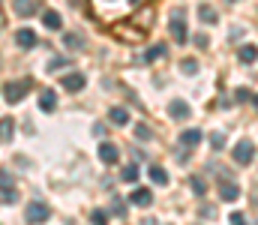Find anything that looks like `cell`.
<instances>
[{
    "instance_id": "cell-30",
    "label": "cell",
    "mask_w": 258,
    "mask_h": 225,
    "mask_svg": "<svg viewBox=\"0 0 258 225\" xmlns=\"http://www.w3.org/2000/svg\"><path fill=\"white\" fill-rule=\"evenodd\" d=\"M210 144H213V150L225 147V132H213V135H210Z\"/></svg>"
},
{
    "instance_id": "cell-27",
    "label": "cell",
    "mask_w": 258,
    "mask_h": 225,
    "mask_svg": "<svg viewBox=\"0 0 258 225\" xmlns=\"http://www.w3.org/2000/svg\"><path fill=\"white\" fill-rule=\"evenodd\" d=\"M90 222L93 225H108V210H93V213H90Z\"/></svg>"
},
{
    "instance_id": "cell-12",
    "label": "cell",
    "mask_w": 258,
    "mask_h": 225,
    "mask_svg": "<svg viewBox=\"0 0 258 225\" xmlns=\"http://www.w3.org/2000/svg\"><path fill=\"white\" fill-rule=\"evenodd\" d=\"M12 9H15V15L27 18V15L36 12V0H12Z\"/></svg>"
},
{
    "instance_id": "cell-2",
    "label": "cell",
    "mask_w": 258,
    "mask_h": 225,
    "mask_svg": "<svg viewBox=\"0 0 258 225\" xmlns=\"http://www.w3.org/2000/svg\"><path fill=\"white\" fill-rule=\"evenodd\" d=\"M24 219H27V225H42V222H48V219H51V207H48L45 201H30V207H27Z\"/></svg>"
},
{
    "instance_id": "cell-31",
    "label": "cell",
    "mask_w": 258,
    "mask_h": 225,
    "mask_svg": "<svg viewBox=\"0 0 258 225\" xmlns=\"http://www.w3.org/2000/svg\"><path fill=\"white\" fill-rule=\"evenodd\" d=\"M12 186V174L6 168H0V189H9Z\"/></svg>"
},
{
    "instance_id": "cell-16",
    "label": "cell",
    "mask_w": 258,
    "mask_h": 225,
    "mask_svg": "<svg viewBox=\"0 0 258 225\" xmlns=\"http://www.w3.org/2000/svg\"><path fill=\"white\" fill-rule=\"evenodd\" d=\"M42 21H45V27H51V30H60V27H63V18H60V12H54V9H48V12L42 15Z\"/></svg>"
},
{
    "instance_id": "cell-17",
    "label": "cell",
    "mask_w": 258,
    "mask_h": 225,
    "mask_svg": "<svg viewBox=\"0 0 258 225\" xmlns=\"http://www.w3.org/2000/svg\"><path fill=\"white\" fill-rule=\"evenodd\" d=\"M162 54H168V45H165V42H156L153 48H147V51H144V60L150 63V60H159Z\"/></svg>"
},
{
    "instance_id": "cell-38",
    "label": "cell",
    "mask_w": 258,
    "mask_h": 225,
    "mask_svg": "<svg viewBox=\"0 0 258 225\" xmlns=\"http://www.w3.org/2000/svg\"><path fill=\"white\" fill-rule=\"evenodd\" d=\"M129 3H132V6H138V3H141V0H129Z\"/></svg>"
},
{
    "instance_id": "cell-22",
    "label": "cell",
    "mask_w": 258,
    "mask_h": 225,
    "mask_svg": "<svg viewBox=\"0 0 258 225\" xmlns=\"http://www.w3.org/2000/svg\"><path fill=\"white\" fill-rule=\"evenodd\" d=\"M120 180H123V183H135V180H138V168H135V165H123Z\"/></svg>"
},
{
    "instance_id": "cell-26",
    "label": "cell",
    "mask_w": 258,
    "mask_h": 225,
    "mask_svg": "<svg viewBox=\"0 0 258 225\" xmlns=\"http://www.w3.org/2000/svg\"><path fill=\"white\" fill-rule=\"evenodd\" d=\"M180 72H186V75H195V72H198V60H192V57H186V60H180Z\"/></svg>"
},
{
    "instance_id": "cell-25",
    "label": "cell",
    "mask_w": 258,
    "mask_h": 225,
    "mask_svg": "<svg viewBox=\"0 0 258 225\" xmlns=\"http://www.w3.org/2000/svg\"><path fill=\"white\" fill-rule=\"evenodd\" d=\"M0 201H3V204H15V201H18V192H15V186L3 189V192H0Z\"/></svg>"
},
{
    "instance_id": "cell-19",
    "label": "cell",
    "mask_w": 258,
    "mask_h": 225,
    "mask_svg": "<svg viewBox=\"0 0 258 225\" xmlns=\"http://www.w3.org/2000/svg\"><path fill=\"white\" fill-rule=\"evenodd\" d=\"M198 15H201L204 24H216V21H219V15L213 12V6H198Z\"/></svg>"
},
{
    "instance_id": "cell-5",
    "label": "cell",
    "mask_w": 258,
    "mask_h": 225,
    "mask_svg": "<svg viewBox=\"0 0 258 225\" xmlns=\"http://www.w3.org/2000/svg\"><path fill=\"white\" fill-rule=\"evenodd\" d=\"M171 33H174V42H186V24H183V12L177 9L174 15H171Z\"/></svg>"
},
{
    "instance_id": "cell-28",
    "label": "cell",
    "mask_w": 258,
    "mask_h": 225,
    "mask_svg": "<svg viewBox=\"0 0 258 225\" xmlns=\"http://www.w3.org/2000/svg\"><path fill=\"white\" fill-rule=\"evenodd\" d=\"M69 66V57H54V60H48V72H57V69H63Z\"/></svg>"
},
{
    "instance_id": "cell-33",
    "label": "cell",
    "mask_w": 258,
    "mask_h": 225,
    "mask_svg": "<svg viewBox=\"0 0 258 225\" xmlns=\"http://www.w3.org/2000/svg\"><path fill=\"white\" fill-rule=\"evenodd\" d=\"M111 213H117V216H126V207H123L120 201H114V204H111Z\"/></svg>"
},
{
    "instance_id": "cell-24",
    "label": "cell",
    "mask_w": 258,
    "mask_h": 225,
    "mask_svg": "<svg viewBox=\"0 0 258 225\" xmlns=\"http://www.w3.org/2000/svg\"><path fill=\"white\" fill-rule=\"evenodd\" d=\"M150 135H153V132H150L147 123H138V126H135V138H138V141H150Z\"/></svg>"
},
{
    "instance_id": "cell-20",
    "label": "cell",
    "mask_w": 258,
    "mask_h": 225,
    "mask_svg": "<svg viewBox=\"0 0 258 225\" xmlns=\"http://www.w3.org/2000/svg\"><path fill=\"white\" fill-rule=\"evenodd\" d=\"M150 180H153L156 186H165V183H168V174H165V168L153 165V168H150Z\"/></svg>"
},
{
    "instance_id": "cell-4",
    "label": "cell",
    "mask_w": 258,
    "mask_h": 225,
    "mask_svg": "<svg viewBox=\"0 0 258 225\" xmlns=\"http://www.w3.org/2000/svg\"><path fill=\"white\" fill-rule=\"evenodd\" d=\"M252 159H255V144H252V141H240V144L234 147V162L249 165Z\"/></svg>"
},
{
    "instance_id": "cell-37",
    "label": "cell",
    "mask_w": 258,
    "mask_h": 225,
    "mask_svg": "<svg viewBox=\"0 0 258 225\" xmlns=\"http://www.w3.org/2000/svg\"><path fill=\"white\" fill-rule=\"evenodd\" d=\"M141 225H159L156 219H141Z\"/></svg>"
},
{
    "instance_id": "cell-35",
    "label": "cell",
    "mask_w": 258,
    "mask_h": 225,
    "mask_svg": "<svg viewBox=\"0 0 258 225\" xmlns=\"http://www.w3.org/2000/svg\"><path fill=\"white\" fill-rule=\"evenodd\" d=\"M195 45L198 48H207V36H195Z\"/></svg>"
},
{
    "instance_id": "cell-32",
    "label": "cell",
    "mask_w": 258,
    "mask_h": 225,
    "mask_svg": "<svg viewBox=\"0 0 258 225\" xmlns=\"http://www.w3.org/2000/svg\"><path fill=\"white\" fill-rule=\"evenodd\" d=\"M231 225H246V216L243 213H231V219H228Z\"/></svg>"
},
{
    "instance_id": "cell-13",
    "label": "cell",
    "mask_w": 258,
    "mask_h": 225,
    "mask_svg": "<svg viewBox=\"0 0 258 225\" xmlns=\"http://www.w3.org/2000/svg\"><path fill=\"white\" fill-rule=\"evenodd\" d=\"M39 108L42 111H54L57 108V93L54 90H42L39 93Z\"/></svg>"
},
{
    "instance_id": "cell-11",
    "label": "cell",
    "mask_w": 258,
    "mask_h": 225,
    "mask_svg": "<svg viewBox=\"0 0 258 225\" xmlns=\"http://www.w3.org/2000/svg\"><path fill=\"white\" fill-rule=\"evenodd\" d=\"M129 201H132L135 207H147V204L153 201V195H150V189H141V186H138V189H132Z\"/></svg>"
},
{
    "instance_id": "cell-9",
    "label": "cell",
    "mask_w": 258,
    "mask_h": 225,
    "mask_svg": "<svg viewBox=\"0 0 258 225\" xmlns=\"http://www.w3.org/2000/svg\"><path fill=\"white\" fill-rule=\"evenodd\" d=\"M15 42H18L21 48H33V45H36V33H33L30 27H21V30H15Z\"/></svg>"
},
{
    "instance_id": "cell-14",
    "label": "cell",
    "mask_w": 258,
    "mask_h": 225,
    "mask_svg": "<svg viewBox=\"0 0 258 225\" xmlns=\"http://www.w3.org/2000/svg\"><path fill=\"white\" fill-rule=\"evenodd\" d=\"M12 132H15V120L0 117V141H12Z\"/></svg>"
},
{
    "instance_id": "cell-15",
    "label": "cell",
    "mask_w": 258,
    "mask_h": 225,
    "mask_svg": "<svg viewBox=\"0 0 258 225\" xmlns=\"http://www.w3.org/2000/svg\"><path fill=\"white\" fill-rule=\"evenodd\" d=\"M108 117H111V123H117V126H126L129 123V111L120 108V105H114V108L108 111Z\"/></svg>"
},
{
    "instance_id": "cell-8",
    "label": "cell",
    "mask_w": 258,
    "mask_h": 225,
    "mask_svg": "<svg viewBox=\"0 0 258 225\" xmlns=\"http://www.w3.org/2000/svg\"><path fill=\"white\" fill-rule=\"evenodd\" d=\"M84 81H87V78H84L81 72H69V75H63V78H60V84H63V90H69V93H75V90H81V87H84Z\"/></svg>"
},
{
    "instance_id": "cell-7",
    "label": "cell",
    "mask_w": 258,
    "mask_h": 225,
    "mask_svg": "<svg viewBox=\"0 0 258 225\" xmlns=\"http://www.w3.org/2000/svg\"><path fill=\"white\" fill-rule=\"evenodd\" d=\"M99 159H102L105 165H114V162L120 159V150L114 147L111 141H102V144H99Z\"/></svg>"
},
{
    "instance_id": "cell-36",
    "label": "cell",
    "mask_w": 258,
    "mask_h": 225,
    "mask_svg": "<svg viewBox=\"0 0 258 225\" xmlns=\"http://www.w3.org/2000/svg\"><path fill=\"white\" fill-rule=\"evenodd\" d=\"M93 135H99V138H102V135H105V126H102V123H96V126H93Z\"/></svg>"
},
{
    "instance_id": "cell-21",
    "label": "cell",
    "mask_w": 258,
    "mask_h": 225,
    "mask_svg": "<svg viewBox=\"0 0 258 225\" xmlns=\"http://www.w3.org/2000/svg\"><path fill=\"white\" fill-rule=\"evenodd\" d=\"M63 45L66 48H84V36H81V33H66Z\"/></svg>"
},
{
    "instance_id": "cell-6",
    "label": "cell",
    "mask_w": 258,
    "mask_h": 225,
    "mask_svg": "<svg viewBox=\"0 0 258 225\" xmlns=\"http://www.w3.org/2000/svg\"><path fill=\"white\" fill-rule=\"evenodd\" d=\"M201 141H204V132H201V129H183V132H180V147H198V144H201Z\"/></svg>"
},
{
    "instance_id": "cell-1",
    "label": "cell",
    "mask_w": 258,
    "mask_h": 225,
    "mask_svg": "<svg viewBox=\"0 0 258 225\" xmlns=\"http://www.w3.org/2000/svg\"><path fill=\"white\" fill-rule=\"evenodd\" d=\"M33 87V81L30 78H18V81H6V87H3V99L9 102V105H15V102H21L24 96H27V90Z\"/></svg>"
},
{
    "instance_id": "cell-18",
    "label": "cell",
    "mask_w": 258,
    "mask_h": 225,
    "mask_svg": "<svg viewBox=\"0 0 258 225\" xmlns=\"http://www.w3.org/2000/svg\"><path fill=\"white\" fill-rule=\"evenodd\" d=\"M234 99H237L240 105H252V102H255V93H252L249 87H237V90H234Z\"/></svg>"
},
{
    "instance_id": "cell-34",
    "label": "cell",
    "mask_w": 258,
    "mask_h": 225,
    "mask_svg": "<svg viewBox=\"0 0 258 225\" xmlns=\"http://www.w3.org/2000/svg\"><path fill=\"white\" fill-rule=\"evenodd\" d=\"M177 159H180V162H189V150L180 147V150H177Z\"/></svg>"
},
{
    "instance_id": "cell-3",
    "label": "cell",
    "mask_w": 258,
    "mask_h": 225,
    "mask_svg": "<svg viewBox=\"0 0 258 225\" xmlns=\"http://www.w3.org/2000/svg\"><path fill=\"white\" fill-rule=\"evenodd\" d=\"M237 195H240V186H237V183L231 180V174L225 171V174L219 177V198H222V201H234Z\"/></svg>"
},
{
    "instance_id": "cell-10",
    "label": "cell",
    "mask_w": 258,
    "mask_h": 225,
    "mask_svg": "<svg viewBox=\"0 0 258 225\" xmlns=\"http://www.w3.org/2000/svg\"><path fill=\"white\" fill-rule=\"evenodd\" d=\"M168 114H171L174 120H186V117H189L192 111H189V105H186L183 99H174V102L168 105Z\"/></svg>"
},
{
    "instance_id": "cell-29",
    "label": "cell",
    "mask_w": 258,
    "mask_h": 225,
    "mask_svg": "<svg viewBox=\"0 0 258 225\" xmlns=\"http://www.w3.org/2000/svg\"><path fill=\"white\" fill-rule=\"evenodd\" d=\"M189 186H192L195 195H204V192H207V183H204L201 177H192V180H189Z\"/></svg>"
},
{
    "instance_id": "cell-23",
    "label": "cell",
    "mask_w": 258,
    "mask_h": 225,
    "mask_svg": "<svg viewBox=\"0 0 258 225\" xmlns=\"http://www.w3.org/2000/svg\"><path fill=\"white\" fill-rule=\"evenodd\" d=\"M240 60L252 66V63H255V45H243V48H240Z\"/></svg>"
}]
</instances>
